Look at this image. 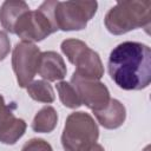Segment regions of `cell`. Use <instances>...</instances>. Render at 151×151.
Instances as JSON below:
<instances>
[{
	"instance_id": "6da1fadb",
	"label": "cell",
	"mask_w": 151,
	"mask_h": 151,
	"mask_svg": "<svg viewBox=\"0 0 151 151\" xmlns=\"http://www.w3.org/2000/svg\"><path fill=\"white\" fill-rule=\"evenodd\" d=\"M107 71L114 84L125 91H140L151 83V50L138 41H124L109 55Z\"/></svg>"
},
{
	"instance_id": "7a4b0ae2",
	"label": "cell",
	"mask_w": 151,
	"mask_h": 151,
	"mask_svg": "<svg viewBox=\"0 0 151 151\" xmlns=\"http://www.w3.org/2000/svg\"><path fill=\"white\" fill-rule=\"evenodd\" d=\"M104 24L106 29L114 35H122L137 28L149 31L151 25V1H118L106 13Z\"/></svg>"
},
{
	"instance_id": "3957f363",
	"label": "cell",
	"mask_w": 151,
	"mask_h": 151,
	"mask_svg": "<svg viewBox=\"0 0 151 151\" xmlns=\"http://www.w3.org/2000/svg\"><path fill=\"white\" fill-rule=\"evenodd\" d=\"M98 138L99 129L91 114L78 111L67 116L61 133L65 151H105Z\"/></svg>"
},
{
	"instance_id": "277c9868",
	"label": "cell",
	"mask_w": 151,
	"mask_h": 151,
	"mask_svg": "<svg viewBox=\"0 0 151 151\" xmlns=\"http://www.w3.org/2000/svg\"><path fill=\"white\" fill-rule=\"evenodd\" d=\"M53 22L59 31H80L97 13V1H55L48 0Z\"/></svg>"
},
{
	"instance_id": "5b68a950",
	"label": "cell",
	"mask_w": 151,
	"mask_h": 151,
	"mask_svg": "<svg viewBox=\"0 0 151 151\" xmlns=\"http://www.w3.org/2000/svg\"><path fill=\"white\" fill-rule=\"evenodd\" d=\"M60 48L68 61L76 66L73 73L86 79L100 80L103 78L104 66L101 59L86 42L76 38H70L61 42Z\"/></svg>"
},
{
	"instance_id": "8992f818",
	"label": "cell",
	"mask_w": 151,
	"mask_h": 151,
	"mask_svg": "<svg viewBox=\"0 0 151 151\" xmlns=\"http://www.w3.org/2000/svg\"><path fill=\"white\" fill-rule=\"evenodd\" d=\"M57 27L53 22L48 0L44 1L37 9L25 12L17 21L14 26V33L21 41L39 42L45 38L57 32Z\"/></svg>"
},
{
	"instance_id": "52a82bcc",
	"label": "cell",
	"mask_w": 151,
	"mask_h": 151,
	"mask_svg": "<svg viewBox=\"0 0 151 151\" xmlns=\"http://www.w3.org/2000/svg\"><path fill=\"white\" fill-rule=\"evenodd\" d=\"M41 51L39 47L28 41H19L12 52V67L21 88H26L38 73Z\"/></svg>"
},
{
	"instance_id": "ba28073f",
	"label": "cell",
	"mask_w": 151,
	"mask_h": 151,
	"mask_svg": "<svg viewBox=\"0 0 151 151\" xmlns=\"http://www.w3.org/2000/svg\"><path fill=\"white\" fill-rule=\"evenodd\" d=\"M71 84L76 88L81 105H85L92 112L100 111L110 101V91L105 84L94 79H86L73 73L71 77Z\"/></svg>"
},
{
	"instance_id": "9c48e42d",
	"label": "cell",
	"mask_w": 151,
	"mask_h": 151,
	"mask_svg": "<svg viewBox=\"0 0 151 151\" xmlns=\"http://www.w3.org/2000/svg\"><path fill=\"white\" fill-rule=\"evenodd\" d=\"M67 68L60 54L54 51L41 52L38 74L46 81H58L65 78Z\"/></svg>"
},
{
	"instance_id": "30bf717a",
	"label": "cell",
	"mask_w": 151,
	"mask_h": 151,
	"mask_svg": "<svg viewBox=\"0 0 151 151\" xmlns=\"http://www.w3.org/2000/svg\"><path fill=\"white\" fill-rule=\"evenodd\" d=\"M93 113L98 123L107 130H114L120 127L126 119L125 106L118 99H112V98L110 99L106 107H104L100 111H96Z\"/></svg>"
},
{
	"instance_id": "8fae6325",
	"label": "cell",
	"mask_w": 151,
	"mask_h": 151,
	"mask_svg": "<svg viewBox=\"0 0 151 151\" xmlns=\"http://www.w3.org/2000/svg\"><path fill=\"white\" fill-rule=\"evenodd\" d=\"M29 11L28 5L21 0H7L0 6V24L6 32L14 33V26L18 19Z\"/></svg>"
},
{
	"instance_id": "7c38bea8",
	"label": "cell",
	"mask_w": 151,
	"mask_h": 151,
	"mask_svg": "<svg viewBox=\"0 0 151 151\" xmlns=\"http://www.w3.org/2000/svg\"><path fill=\"white\" fill-rule=\"evenodd\" d=\"M58 124V113L53 106L46 105L41 107L34 116L31 127L38 133H50Z\"/></svg>"
},
{
	"instance_id": "4fadbf2b",
	"label": "cell",
	"mask_w": 151,
	"mask_h": 151,
	"mask_svg": "<svg viewBox=\"0 0 151 151\" xmlns=\"http://www.w3.org/2000/svg\"><path fill=\"white\" fill-rule=\"evenodd\" d=\"M26 127V122L13 114L0 127V143L5 145H14L25 134Z\"/></svg>"
},
{
	"instance_id": "5bb4252c",
	"label": "cell",
	"mask_w": 151,
	"mask_h": 151,
	"mask_svg": "<svg viewBox=\"0 0 151 151\" xmlns=\"http://www.w3.org/2000/svg\"><path fill=\"white\" fill-rule=\"evenodd\" d=\"M28 96L39 103H45V104H50L54 101V91L53 87L51 86V84L44 79L41 80H33L31 84H28V86L26 87Z\"/></svg>"
},
{
	"instance_id": "9a60e30c",
	"label": "cell",
	"mask_w": 151,
	"mask_h": 151,
	"mask_svg": "<svg viewBox=\"0 0 151 151\" xmlns=\"http://www.w3.org/2000/svg\"><path fill=\"white\" fill-rule=\"evenodd\" d=\"M55 87H57V92L59 94V99L64 106H66L68 109H78L81 106L80 98L71 83L59 81V83H57Z\"/></svg>"
},
{
	"instance_id": "2e32d148",
	"label": "cell",
	"mask_w": 151,
	"mask_h": 151,
	"mask_svg": "<svg viewBox=\"0 0 151 151\" xmlns=\"http://www.w3.org/2000/svg\"><path fill=\"white\" fill-rule=\"evenodd\" d=\"M21 151H53V149L46 140L41 138H32L24 144Z\"/></svg>"
},
{
	"instance_id": "e0dca14e",
	"label": "cell",
	"mask_w": 151,
	"mask_h": 151,
	"mask_svg": "<svg viewBox=\"0 0 151 151\" xmlns=\"http://www.w3.org/2000/svg\"><path fill=\"white\" fill-rule=\"evenodd\" d=\"M11 52V40L8 34L4 31H0V61L5 60Z\"/></svg>"
},
{
	"instance_id": "ac0fdd59",
	"label": "cell",
	"mask_w": 151,
	"mask_h": 151,
	"mask_svg": "<svg viewBox=\"0 0 151 151\" xmlns=\"http://www.w3.org/2000/svg\"><path fill=\"white\" fill-rule=\"evenodd\" d=\"M13 109L11 105L6 104L4 97L0 94V127L13 116Z\"/></svg>"
},
{
	"instance_id": "d6986e66",
	"label": "cell",
	"mask_w": 151,
	"mask_h": 151,
	"mask_svg": "<svg viewBox=\"0 0 151 151\" xmlns=\"http://www.w3.org/2000/svg\"><path fill=\"white\" fill-rule=\"evenodd\" d=\"M149 150H150V146H149V145H147V146H146V147H145V149H144V150H143V151H149Z\"/></svg>"
}]
</instances>
